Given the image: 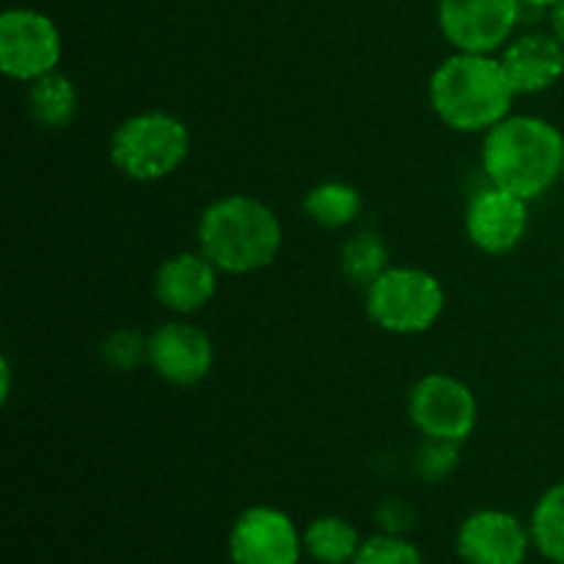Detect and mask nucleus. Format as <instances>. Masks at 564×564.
<instances>
[{
  "label": "nucleus",
  "instance_id": "obj_1",
  "mask_svg": "<svg viewBox=\"0 0 564 564\" xmlns=\"http://www.w3.org/2000/svg\"><path fill=\"white\" fill-rule=\"evenodd\" d=\"M482 169L490 185L534 202L562 180L564 135L540 116H507L485 132Z\"/></svg>",
  "mask_w": 564,
  "mask_h": 564
},
{
  "label": "nucleus",
  "instance_id": "obj_2",
  "mask_svg": "<svg viewBox=\"0 0 564 564\" xmlns=\"http://www.w3.org/2000/svg\"><path fill=\"white\" fill-rule=\"evenodd\" d=\"M516 97L501 58L485 53H455L430 77V105L457 132H488L510 116Z\"/></svg>",
  "mask_w": 564,
  "mask_h": 564
},
{
  "label": "nucleus",
  "instance_id": "obj_3",
  "mask_svg": "<svg viewBox=\"0 0 564 564\" xmlns=\"http://www.w3.org/2000/svg\"><path fill=\"white\" fill-rule=\"evenodd\" d=\"M284 229L273 209L253 196H224L198 220V251L229 275L264 270L279 257Z\"/></svg>",
  "mask_w": 564,
  "mask_h": 564
},
{
  "label": "nucleus",
  "instance_id": "obj_4",
  "mask_svg": "<svg viewBox=\"0 0 564 564\" xmlns=\"http://www.w3.org/2000/svg\"><path fill=\"white\" fill-rule=\"evenodd\" d=\"M191 152L185 121L165 110H143L116 127L110 138V160L135 182H158L176 174Z\"/></svg>",
  "mask_w": 564,
  "mask_h": 564
},
{
  "label": "nucleus",
  "instance_id": "obj_5",
  "mask_svg": "<svg viewBox=\"0 0 564 564\" xmlns=\"http://www.w3.org/2000/svg\"><path fill=\"white\" fill-rule=\"evenodd\" d=\"M444 286L430 270L389 268L367 286V317L397 336L424 334L444 314Z\"/></svg>",
  "mask_w": 564,
  "mask_h": 564
},
{
  "label": "nucleus",
  "instance_id": "obj_6",
  "mask_svg": "<svg viewBox=\"0 0 564 564\" xmlns=\"http://www.w3.org/2000/svg\"><path fill=\"white\" fill-rule=\"evenodd\" d=\"M408 416L424 438L463 444L477 427V397L452 375H424L408 397Z\"/></svg>",
  "mask_w": 564,
  "mask_h": 564
},
{
  "label": "nucleus",
  "instance_id": "obj_7",
  "mask_svg": "<svg viewBox=\"0 0 564 564\" xmlns=\"http://www.w3.org/2000/svg\"><path fill=\"white\" fill-rule=\"evenodd\" d=\"M61 61V33L47 14L9 9L0 17V69L6 77L33 83L55 72Z\"/></svg>",
  "mask_w": 564,
  "mask_h": 564
},
{
  "label": "nucleus",
  "instance_id": "obj_8",
  "mask_svg": "<svg viewBox=\"0 0 564 564\" xmlns=\"http://www.w3.org/2000/svg\"><path fill=\"white\" fill-rule=\"evenodd\" d=\"M521 0H441L438 22L457 53L490 55L510 39Z\"/></svg>",
  "mask_w": 564,
  "mask_h": 564
},
{
  "label": "nucleus",
  "instance_id": "obj_9",
  "mask_svg": "<svg viewBox=\"0 0 564 564\" xmlns=\"http://www.w3.org/2000/svg\"><path fill=\"white\" fill-rule=\"evenodd\" d=\"M303 538L286 512L275 507H248L229 532L235 564H297Z\"/></svg>",
  "mask_w": 564,
  "mask_h": 564
},
{
  "label": "nucleus",
  "instance_id": "obj_10",
  "mask_svg": "<svg viewBox=\"0 0 564 564\" xmlns=\"http://www.w3.org/2000/svg\"><path fill=\"white\" fill-rule=\"evenodd\" d=\"M529 229V202L488 185L471 196L466 207V235L482 253L501 257L521 246Z\"/></svg>",
  "mask_w": 564,
  "mask_h": 564
},
{
  "label": "nucleus",
  "instance_id": "obj_11",
  "mask_svg": "<svg viewBox=\"0 0 564 564\" xmlns=\"http://www.w3.org/2000/svg\"><path fill=\"white\" fill-rule=\"evenodd\" d=\"M215 350L209 336L185 319L163 323L149 336V367L171 386L191 389L209 375Z\"/></svg>",
  "mask_w": 564,
  "mask_h": 564
},
{
  "label": "nucleus",
  "instance_id": "obj_12",
  "mask_svg": "<svg viewBox=\"0 0 564 564\" xmlns=\"http://www.w3.org/2000/svg\"><path fill=\"white\" fill-rule=\"evenodd\" d=\"M532 532L505 510L471 512L457 529V554L466 564H523Z\"/></svg>",
  "mask_w": 564,
  "mask_h": 564
},
{
  "label": "nucleus",
  "instance_id": "obj_13",
  "mask_svg": "<svg viewBox=\"0 0 564 564\" xmlns=\"http://www.w3.org/2000/svg\"><path fill=\"white\" fill-rule=\"evenodd\" d=\"M218 273L202 251L174 253L154 273V295L169 312L196 314L218 292Z\"/></svg>",
  "mask_w": 564,
  "mask_h": 564
},
{
  "label": "nucleus",
  "instance_id": "obj_14",
  "mask_svg": "<svg viewBox=\"0 0 564 564\" xmlns=\"http://www.w3.org/2000/svg\"><path fill=\"white\" fill-rule=\"evenodd\" d=\"M516 94L549 91L564 75V44L549 33H523L501 53Z\"/></svg>",
  "mask_w": 564,
  "mask_h": 564
},
{
  "label": "nucleus",
  "instance_id": "obj_15",
  "mask_svg": "<svg viewBox=\"0 0 564 564\" xmlns=\"http://www.w3.org/2000/svg\"><path fill=\"white\" fill-rule=\"evenodd\" d=\"M28 110L44 130L69 127L77 113V91L69 77L61 72H50V75L33 80L28 88Z\"/></svg>",
  "mask_w": 564,
  "mask_h": 564
},
{
  "label": "nucleus",
  "instance_id": "obj_16",
  "mask_svg": "<svg viewBox=\"0 0 564 564\" xmlns=\"http://www.w3.org/2000/svg\"><path fill=\"white\" fill-rule=\"evenodd\" d=\"M364 540L356 527L339 516H319L303 532V549L319 564H350Z\"/></svg>",
  "mask_w": 564,
  "mask_h": 564
},
{
  "label": "nucleus",
  "instance_id": "obj_17",
  "mask_svg": "<svg viewBox=\"0 0 564 564\" xmlns=\"http://www.w3.org/2000/svg\"><path fill=\"white\" fill-rule=\"evenodd\" d=\"M361 193L347 182H323L303 198V213L323 229H345L361 213Z\"/></svg>",
  "mask_w": 564,
  "mask_h": 564
},
{
  "label": "nucleus",
  "instance_id": "obj_18",
  "mask_svg": "<svg viewBox=\"0 0 564 564\" xmlns=\"http://www.w3.org/2000/svg\"><path fill=\"white\" fill-rule=\"evenodd\" d=\"M532 543L549 562L564 564V482L551 485L532 512Z\"/></svg>",
  "mask_w": 564,
  "mask_h": 564
},
{
  "label": "nucleus",
  "instance_id": "obj_19",
  "mask_svg": "<svg viewBox=\"0 0 564 564\" xmlns=\"http://www.w3.org/2000/svg\"><path fill=\"white\" fill-rule=\"evenodd\" d=\"M341 273L352 284L369 286L389 270V251L375 231H358L341 246Z\"/></svg>",
  "mask_w": 564,
  "mask_h": 564
},
{
  "label": "nucleus",
  "instance_id": "obj_20",
  "mask_svg": "<svg viewBox=\"0 0 564 564\" xmlns=\"http://www.w3.org/2000/svg\"><path fill=\"white\" fill-rule=\"evenodd\" d=\"M350 564H424L422 551L402 534H375L364 540Z\"/></svg>",
  "mask_w": 564,
  "mask_h": 564
},
{
  "label": "nucleus",
  "instance_id": "obj_21",
  "mask_svg": "<svg viewBox=\"0 0 564 564\" xmlns=\"http://www.w3.org/2000/svg\"><path fill=\"white\" fill-rule=\"evenodd\" d=\"M102 361L116 372H130L149 364V336L132 328H119L102 341Z\"/></svg>",
  "mask_w": 564,
  "mask_h": 564
},
{
  "label": "nucleus",
  "instance_id": "obj_22",
  "mask_svg": "<svg viewBox=\"0 0 564 564\" xmlns=\"http://www.w3.org/2000/svg\"><path fill=\"white\" fill-rule=\"evenodd\" d=\"M457 446L460 444L427 438V444H424L422 452L416 455V471L422 474L427 482H441V479H446L457 468Z\"/></svg>",
  "mask_w": 564,
  "mask_h": 564
},
{
  "label": "nucleus",
  "instance_id": "obj_23",
  "mask_svg": "<svg viewBox=\"0 0 564 564\" xmlns=\"http://www.w3.org/2000/svg\"><path fill=\"white\" fill-rule=\"evenodd\" d=\"M413 521H416V516H413L411 507L400 499L386 501V505L378 510V523L383 527V532L389 534L408 532V529L413 527Z\"/></svg>",
  "mask_w": 564,
  "mask_h": 564
},
{
  "label": "nucleus",
  "instance_id": "obj_24",
  "mask_svg": "<svg viewBox=\"0 0 564 564\" xmlns=\"http://www.w3.org/2000/svg\"><path fill=\"white\" fill-rule=\"evenodd\" d=\"M0 378H3V383H0V400H9V394H11V367H9V361H0Z\"/></svg>",
  "mask_w": 564,
  "mask_h": 564
},
{
  "label": "nucleus",
  "instance_id": "obj_25",
  "mask_svg": "<svg viewBox=\"0 0 564 564\" xmlns=\"http://www.w3.org/2000/svg\"><path fill=\"white\" fill-rule=\"evenodd\" d=\"M551 20H554V36L564 44V3L556 6L554 17H551Z\"/></svg>",
  "mask_w": 564,
  "mask_h": 564
},
{
  "label": "nucleus",
  "instance_id": "obj_26",
  "mask_svg": "<svg viewBox=\"0 0 564 564\" xmlns=\"http://www.w3.org/2000/svg\"><path fill=\"white\" fill-rule=\"evenodd\" d=\"M523 3L534 6V9H556V6L564 3V0H523Z\"/></svg>",
  "mask_w": 564,
  "mask_h": 564
},
{
  "label": "nucleus",
  "instance_id": "obj_27",
  "mask_svg": "<svg viewBox=\"0 0 564 564\" xmlns=\"http://www.w3.org/2000/svg\"><path fill=\"white\" fill-rule=\"evenodd\" d=\"M562 180H564V169H562Z\"/></svg>",
  "mask_w": 564,
  "mask_h": 564
}]
</instances>
